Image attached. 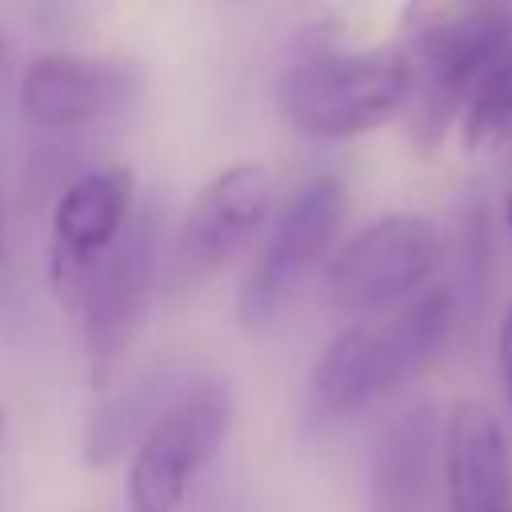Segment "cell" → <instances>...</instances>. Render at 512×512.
<instances>
[{"mask_svg":"<svg viewBox=\"0 0 512 512\" xmlns=\"http://www.w3.org/2000/svg\"><path fill=\"white\" fill-rule=\"evenodd\" d=\"M412 96V64L396 48L320 52L284 80V112L312 140H352L400 112Z\"/></svg>","mask_w":512,"mask_h":512,"instance_id":"6da1fadb","label":"cell"},{"mask_svg":"<svg viewBox=\"0 0 512 512\" xmlns=\"http://www.w3.org/2000/svg\"><path fill=\"white\" fill-rule=\"evenodd\" d=\"M232 424V400L220 380H196L144 428L132 460L124 496L132 512H172L196 472L216 456Z\"/></svg>","mask_w":512,"mask_h":512,"instance_id":"7a4b0ae2","label":"cell"},{"mask_svg":"<svg viewBox=\"0 0 512 512\" xmlns=\"http://www.w3.org/2000/svg\"><path fill=\"white\" fill-rule=\"evenodd\" d=\"M512 52V12L480 4L452 20H432L412 44V88H416V136L424 148L440 140L452 112L468 100L476 80Z\"/></svg>","mask_w":512,"mask_h":512,"instance_id":"3957f363","label":"cell"},{"mask_svg":"<svg viewBox=\"0 0 512 512\" xmlns=\"http://www.w3.org/2000/svg\"><path fill=\"white\" fill-rule=\"evenodd\" d=\"M444 256L440 228L416 212H392L360 228L324 268V292L344 312H376L412 300Z\"/></svg>","mask_w":512,"mask_h":512,"instance_id":"277c9868","label":"cell"},{"mask_svg":"<svg viewBox=\"0 0 512 512\" xmlns=\"http://www.w3.org/2000/svg\"><path fill=\"white\" fill-rule=\"evenodd\" d=\"M348 196L344 184L332 176L308 180L288 208L280 212L260 260L248 272V284L240 292V320L244 324H264L280 312V304L300 288V280L320 264L328 252L340 220H344Z\"/></svg>","mask_w":512,"mask_h":512,"instance_id":"5b68a950","label":"cell"},{"mask_svg":"<svg viewBox=\"0 0 512 512\" xmlns=\"http://www.w3.org/2000/svg\"><path fill=\"white\" fill-rule=\"evenodd\" d=\"M156 276V232L152 220L140 216L132 232L112 244V252L92 264V272L80 284V296L72 308L84 312V340H88V364L92 380L104 388L144 316L148 292Z\"/></svg>","mask_w":512,"mask_h":512,"instance_id":"8992f818","label":"cell"},{"mask_svg":"<svg viewBox=\"0 0 512 512\" xmlns=\"http://www.w3.org/2000/svg\"><path fill=\"white\" fill-rule=\"evenodd\" d=\"M132 204V172L128 168H96L64 188L52 208V268L60 296L76 304L84 276L100 264L128 216Z\"/></svg>","mask_w":512,"mask_h":512,"instance_id":"52a82bcc","label":"cell"},{"mask_svg":"<svg viewBox=\"0 0 512 512\" xmlns=\"http://www.w3.org/2000/svg\"><path fill=\"white\" fill-rule=\"evenodd\" d=\"M448 512H512V452L492 408L456 400L440 428Z\"/></svg>","mask_w":512,"mask_h":512,"instance_id":"ba28073f","label":"cell"},{"mask_svg":"<svg viewBox=\"0 0 512 512\" xmlns=\"http://www.w3.org/2000/svg\"><path fill=\"white\" fill-rule=\"evenodd\" d=\"M272 200V176L260 164H232L224 168L192 204L180 244H176V264L188 276H208L220 264H228L248 236L264 224Z\"/></svg>","mask_w":512,"mask_h":512,"instance_id":"9c48e42d","label":"cell"},{"mask_svg":"<svg viewBox=\"0 0 512 512\" xmlns=\"http://www.w3.org/2000/svg\"><path fill=\"white\" fill-rule=\"evenodd\" d=\"M128 92V80L116 64L44 52L28 64L20 80L24 112L44 128H84L104 120Z\"/></svg>","mask_w":512,"mask_h":512,"instance_id":"30bf717a","label":"cell"},{"mask_svg":"<svg viewBox=\"0 0 512 512\" xmlns=\"http://www.w3.org/2000/svg\"><path fill=\"white\" fill-rule=\"evenodd\" d=\"M440 464V420L432 404L396 412L372 448L368 512H424Z\"/></svg>","mask_w":512,"mask_h":512,"instance_id":"8fae6325","label":"cell"},{"mask_svg":"<svg viewBox=\"0 0 512 512\" xmlns=\"http://www.w3.org/2000/svg\"><path fill=\"white\" fill-rule=\"evenodd\" d=\"M460 308L448 284L420 288L388 324L376 328V356H380V388L384 396L404 388L412 376H420L436 352L448 344V332L456 324Z\"/></svg>","mask_w":512,"mask_h":512,"instance_id":"7c38bea8","label":"cell"},{"mask_svg":"<svg viewBox=\"0 0 512 512\" xmlns=\"http://www.w3.org/2000/svg\"><path fill=\"white\" fill-rule=\"evenodd\" d=\"M380 388V356H376V324H348L320 352L308 380V412L312 420H344L364 408Z\"/></svg>","mask_w":512,"mask_h":512,"instance_id":"4fadbf2b","label":"cell"},{"mask_svg":"<svg viewBox=\"0 0 512 512\" xmlns=\"http://www.w3.org/2000/svg\"><path fill=\"white\" fill-rule=\"evenodd\" d=\"M456 272H460V292L456 308L476 316L488 296V276H492V232H488V208L480 196H472L460 208V228H456Z\"/></svg>","mask_w":512,"mask_h":512,"instance_id":"5bb4252c","label":"cell"},{"mask_svg":"<svg viewBox=\"0 0 512 512\" xmlns=\"http://www.w3.org/2000/svg\"><path fill=\"white\" fill-rule=\"evenodd\" d=\"M512 124V52L496 60L464 100V148L488 144Z\"/></svg>","mask_w":512,"mask_h":512,"instance_id":"9a60e30c","label":"cell"},{"mask_svg":"<svg viewBox=\"0 0 512 512\" xmlns=\"http://www.w3.org/2000/svg\"><path fill=\"white\" fill-rule=\"evenodd\" d=\"M496 360H500V376H504V396L512 404V300L500 316V332H496Z\"/></svg>","mask_w":512,"mask_h":512,"instance_id":"2e32d148","label":"cell"},{"mask_svg":"<svg viewBox=\"0 0 512 512\" xmlns=\"http://www.w3.org/2000/svg\"><path fill=\"white\" fill-rule=\"evenodd\" d=\"M504 224H508V232H512V192H508V204H504Z\"/></svg>","mask_w":512,"mask_h":512,"instance_id":"e0dca14e","label":"cell"},{"mask_svg":"<svg viewBox=\"0 0 512 512\" xmlns=\"http://www.w3.org/2000/svg\"><path fill=\"white\" fill-rule=\"evenodd\" d=\"M484 4H496V0H484Z\"/></svg>","mask_w":512,"mask_h":512,"instance_id":"ac0fdd59","label":"cell"}]
</instances>
